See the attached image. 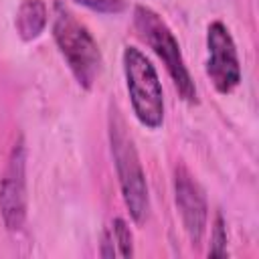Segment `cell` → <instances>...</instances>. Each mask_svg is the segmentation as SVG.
<instances>
[{"mask_svg":"<svg viewBox=\"0 0 259 259\" xmlns=\"http://www.w3.org/2000/svg\"><path fill=\"white\" fill-rule=\"evenodd\" d=\"M210 257H227V225L223 214L219 212L214 217V225H212V233H210V249H208Z\"/></svg>","mask_w":259,"mask_h":259,"instance_id":"10","label":"cell"},{"mask_svg":"<svg viewBox=\"0 0 259 259\" xmlns=\"http://www.w3.org/2000/svg\"><path fill=\"white\" fill-rule=\"evenodd\" d=\"M206 75L214 89L223 95L237 89L241 83V63L235 40L221 20L210 22L206 28Z\"/></svg>","mask_w":259,"mask_h":259,"instance_id":"6","label":"cell"},{"mask_svg":"<svg viewBox=\"0 0 259 259\" xmlns=\"http://www.w3.org/2000/svg\"><path fill=\"white\" fill-rule=\"evenodd\" d=\"M47 16L49 14H47V6L42 0H22L16 10V18H14L18 36L22 40L38 38L47 26Z\"/></svg>","mask_w":259,"mask_h":259,"instance_id":"9","label":"cell"},{"mask_svg":"<svg viewBox=\"0 0 259 259\" xmlns=\"http://www.w3.org/2000/svg\"><path fill=\"white\" fill-rule=\"evenodd\" d=\"M109 144H111V156H113V164L119 178L121 196L130 210V217L136 223H144L150 208L148 182H146V174H144L140 156L136 152L134 140L127 134L125 121L117 115V111H111L109 115Z\"/></svg>","mask_w":259,"mask_h":259,"instance_id":"2","label":"cell"},{"mask_svg":"<svg viewBox=\"0 0 259 259\" xmlns=\"http://www.w3.org/2000/svg\"><path fill=\"white\" fill-rule=\"evenodd\" d=\"M123 75L134 115L150 130L164 121V91L150 59L136 47L123 49Z\"/></svg>","mask_w":259,"mask_h":259,"instance_id":"4","label":"cell"},{"mask_svg":"<svg viewBox=\"0 0 259 259\" xmlns=\"http://www.w3.org/2000/svg\"><path fill=\"white\" fill-rule=\"evenodd\" d=\"M53 38L83 89H91L101 73V51L89 28L61 2L55 4Z\"/></svg>","mask_w":259,"mask_h":259,"instance_id":"1","label":"cell"},{"mask_svg":"<svg viewBox=\"0 0 259 259\" xmlns=\"http://www.w3.org/2000/svg\"><path fill=\"white\" fill-rule=\"evenodd\" d=\"M101 257H132L134 255V237L123 219H113L101 233L99 245Z\"/></svg>","mask_w":259,"mask_h":259,"instance_id":"8","label":"cell"},{"mask_svg":"<svg viewBox=\"0 0 259 259\" xmlns=\"http://www.w3.org/2000/svg\"><path fill=\"white\" fill-rule=\"evenodd\" d=\"M26 146L18 138L0 178V214L8 231H20L26 221Z\"/></svg>","mask_w":259,"mask_h":259,"instance_id":"5","label":"cell"},{"mask_svg":"<svg viewBox=\"0 0 259 259\" xmlns=\"http://www.w3.org/2000/svg\"><path fill=\"white\" fill-rule=\"evenodd\" d=\"M134 26L142 40L160 57V61L166 65V71L170 73L178 93L188 103H196V87L188 73V67L184 63L180 45L170 30V26L164 22V18L154 12L150 6L138 4L134 8Z\"/></svg>","mask_w":259,"mask_h":259,"instance_id":"3","label":"cell"},{"mask_svg":"<svg viewBox=\"0 0 259 259\" xmlns=\"http://www.w3.org/2000/svg\"><path fill=\"white\" fill-rule=\"evenodd\" d=\"M174 198L184 225V231L192 245H200L202 235L206 231L208 206L202 186L194 180V176L184 168L176 166L174 170Z\"/></svg>","mask_w":259,"mask_h":259,"instance_id":"7","label":"cell"},{"mask_svg":"<svg viewBox=\"0 0 259 259\" xmlns=\"http://www.w3.org/2000/svg\"><path fill=\"white\" fill-rule=\"evenodd\" d=\"M75 2L103 14H117L127 6V0H75Z\"/></svg>","mask_w":259,"mask_h":259,"instance_id":"11","label":"cell"}]
</instances>
